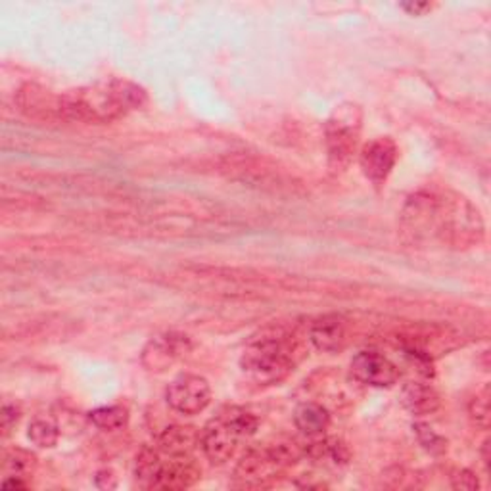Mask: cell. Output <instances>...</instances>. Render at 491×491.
Returning <instances> with one entry per match:
<instances>
[{
	"mask_svg": "<svg viewBox=\"0 0 491 491\" xmlns=\"http://www.w3.org/2000/svg\"><path fill=\"white\" fill-rule=\"evenodd\" d=\"M403 223L416 238L440 240L455 248L478 244L484 235L478 210H474L465 198L450 192L413 196L403 210Z\"/></svg>",
	"mask_w": 491,
	"mask_h": 491,
	"instance_id": "cell-1",
	"label": "cell"
},
{
	"mask_svg": "<svg viewBox=\"0 0 491 491\" xmlns=\"http://www.w3.org/2000/svg\"><path fill=\"white\" fill-rule=\"evenodd\" d=\"M148 94L127 79H110L60 94V113L66 121L112 123L147 104Z\"/></svg>",
	"mask_w": 491,
	"mask_h": 491,
	"instance_id": "cell-2",
	"label": "cell"
},
{
	"mask_svg": "<svg viewBox=\"0 0 491 491\" xmlns=\"http://www.w3.org/2000/svg\"><path fill=\"white\" fill-rule=\"evenodd\" d=\"M240 365L257 382H279L294 367L292 348L286 340L274 336L255 340L246 348Z\"/></svg>",
	"mask_w": 491,
	"mask_h": 491,
	"instance_id": "cell-3",
	"label": "cell"
},
{
	"mask_svg": "<svg viewBox=\"0 0 491 491\" xmlns=\"http://www.w3.org/2000/svg\"><path fill=\"white\" fill-rule=\"evenodd\" d=\"M361 121H363V113L357 104L352 103L340 104L330 113L325 125V137L332 167H344L352 160L361 135Z\"/></svg>",
	"mask_w": 491,
	"mask_h": 491,
	"instance_id": "cell-4",
	"label": "cell"
},
{
	"mask_svg": "<svg viewBox=\"0 0 491 491\" xmlns=\"http://www.w3.org/2000/svg\"><path fill=\"white\" fill-rule=\"evenodd\" d=\"M240 440L242 434L225 411L219 416L211 418L204 426V430L200 432L201 450H204V455L213 465L228 463V460L235 457Z\"/></svg>",
	"mask_w": 491,
	"mask_h": 491,
	"instance_id": "cell-5",
	"label": "cell"
},
{
	"mask_svg": "<svg viewBox=\"0 0 491 491\" xmlns=\"http://www.w3.org/2000/svg\"><path fill=\"white\" fill-rule=\"evenodd\" d=\"M165 399L167 406L175 413L192 416L210 406L211 388L204 377H198V374H181V377L169 384Z\"/></svg>",
	"mask_w": 491,
	"mask_h": 491,
	"instance_id": "cell-6",
	"label": "cell"
},
{
	"mask_svg": "<svg viewBox=\"0 0 491 491\" xmlns=\"http://www.w3.org/2000/svg\"><path fill=\"white\" fill-rule=\"evenodd\" d=\"M353 379L372 388H389L399 379V369L379 352H361L352 359Z\"/></svg>",
	"mask_w": 491,
	"mask_h": 491,
	"instance_id": "cell-7",
	"label": "cell"
},
{
	"mask_svg": "<svg viewBox=\"0 0 491 491\" xmlns=\"http://www.w3.org/2000/svg\"><path fill=\"white\" fill-rule=\"evenodd\" d=\"M361 169L374 184H382L397 162V147L392 138H374L361 150Z\"/></svg>",
	"mask_w": 491,
	"mask_h": 491,
	"instance_id": "cell-8",
	"label": "cell"
},
{
	"mask_svg": "<svg viewBox=\"0 0 491 491\" xmlns=\"http://www.w3.org/2000/svg\"><path fill=\"white\" fill-rule=\"evenodd\" d=\"M191 350V340L184 335L177 332H169L154 338L142 352V365L148 370L162 372L171 367L175 361H179L186 352Z\"/></svg>",
	"mask_w": 491,
	"mask_h": 491,
	"instance_id": "cell-9",
	"label": "cell"
},
{
	"mask_svg": "<svg viewBox=\"0 0 491 491\" xmlns=\"http://www.w3.org/2000/svg\"><path fill=\"white\" fill-rule=\"evenodd\" d=\"M281 467L274 463L267 447H252L238 460L235 476L244 482V486H262L265 480L272 478V470Z\"/></svg>",
	"mask_w": 491,
	"mask_h": 491,
	"instance_id": "cell-10",
	"label": "cell"
},
{
	"mask_svg": "<svg viewBox=\"0 0 491 491\" xmlns=\"http://www.w3.org/2000/svg\"><path fill=\"white\" fill-rule=\"evenodd\" d=\"M309 340L323 353H338L348 344V328L340 317L326 315L311 325Z\"/></svg>",
	"mask_w": 491,
	"mask_h": 491,
	"instance_id": "cell-11",
	"label": "cell"
},
{
	"mask_svg": "<svg viewBox=\"0 0 491 491\" xmlns=\"http://www.w3.org/2000/svg\"><path fill=\"white\" fill-rule=\"evenodd\" d=\"M201 470L192 460L191 455H177L164 463L154 489H186L200 480Z\"/></svg>",
	"mask_w": 491,
	"mask_h": 491,
	"instance_id": "cell-12",
	"label": "cell"
},
{
	"mask_svg": "<svg viewBox=\"0 0 491 491\" xmlns=\"http://www.w3.org/2000/svg\"><path fill=\"white\" fill-rule=\"evenodd\" d=\"M18 104L22 112H25L29 118H45L54 120L60 118V94H52L45 91L39 85H25L18 94Z\"/></svg>",
	"mask_w": 491,
	"mask_h": 491,
	"instance_id": "cell-13",
	"label": "cell"
},
{
	"mask_svg": "<svg viewBox=\"0 0 491 491\" xmlns=\"http://www.w3.org/2000/svg\"><path fill=\"white\" fill-rule=\"evenodd\" d=\"M399 401L401 406L406 407L411 415H430L440 409V394L436 392L434 388L428 384H421V382H409L401 388L399 394Z\"/></svg>",
	"mask_w": 491,
	"mask_h": 491,
	"instance_id": "cell-14",
	"label": "cell"
},
{
	"mask_svg": "<svg viewBox=\"0 0 491 491\" xmlns=\"http://www.w3.org/2000/svg\"><path fill=\"white\" fill-rule=\"evenodd\" d=\"M196 445H200V432L192 426H167L157 436V450L169 457L191 455Z\"/></svg>",
	"mask_w": 491,
	"mask_h": 491,
	"instance_id": "cell-15",
	"label": "cell"
},
{
	"mask_svg": "<svg viewBox=\"0 0 491 491\" xmlns=\"http://www.w3.org/2000/svg\"><path fill=\"white\" fill-rule=\"evenodd\" d=\"M296 428L306 436H321L330 426V413L319 403H301L294 413Z\"/></svg>",
	"mask_w": 491,
	"mask_h": 491,
	"instance_id": "cell-16",
	"label": "cell"
},
{
	"mask_svg": "<svg viewBox=\"0 0 491 491\" xmlns=\"http://www.w3.org/2000/svg\"><path fill=\"white\" fill-rule=\"evenodd\" d=\"M162 469H164L162 451L157 450V447L144 445L135 459V476L138 484L154 489L157 478H160Z\"/></svg>",
	"mask_w": 491,
	"mask_h": 491,
	"instance_id": "cell-17",
	"label": "cell"
},
{
	"mask_svg": "<svg viewBox=\"0 0 491 491\" xmlns=\"http://www.w3.org/2000/svg\"><path fill=\"white\" fill-rule=\"evenodd\" d=\"M306 455L315 460H330L332 465H345L350 460V450L342 440L328 438L306 447Z\"/></svg>",
	"mask_w": 491,
	"mask_h": 491,
	"instance_id": "cell-18",
	"label": "cell"
},
{
	"mask_svg": "<svg viewBox=\"0 0 491 491\" xmlns=\"http://www.w3.org/2000/svg\"><path fill=\"white\" fill-rule=\"evenodd\" d=\"M89 421L104 432L121 430L129 423V411L121 406H108V407H98L89 413Z\"/></svg>",
	"mask_w": 491,
	"mask_h": 491,
	"instance_id": "cell-19",
	"label": "cell"
},
{
	"mask_svg": "<svg viewBox=\"0 0 491 491\" xmlns=\"http://www.w3.org/2000/svg\"><path fill=\"white\" fill-rule=\"evenodd\" d=\"M37 467V457L25 450H10L4 455L3 470L6 476H25L31 474Z\"/></svg>",
	"mask_w": 491,
	"mask_h": 491,
	"instance_id": "cell-20",
	"label": "cell"
},
{
	"mask_svg": "<svg viewBox=\"0 0 491 491\" xmlns=\"http://www.w3.org/2000/svg\"><path fill=\"white\" fill-rule=\"evenodd\" d=\"M27 436L35 445L42 447V450H49V447H54L58 443L60 432H58V428L52 423L42 421V418H37V421H33L31 424H29Z\"/></svg>",
	"mask_w": 491,
	"mask_h": 491,
	"instance_id": "cell-21",
	"label": "cell"
},
{
	"mask_svg": "<svg viewBox=\"0 0 491 491\" xmlns=\"http://www.w3.org/2000/svg\"><path fill=\"white\" fill-rule=\"evenodd\" d=\"M413 430H415V434L418 438V443H421L428 453H432V455L445 453L447 440L442 438L440 434H436V432L432 430L428 424L416 423V424H413Z\"/></svg>",
	"mask_w": 491,
	"mask_h": 491,
	"instance_id": "cell-22",
	"label": "cell"
},
{
	"mask_svg": "<svg viewBox=\"0 0 491 491\" xmlns=\"http://www.w3.org/2000/svg\"><path fill=\"white\" fill-rule=\"evenodd\" d=\"M469 413H470V418L476 426L482 428V430H487V426H489V388L487 386L482 389V392H478L472 397L470 406H469Z\"/></svg>",
	"mask_w": 491,
	"mask_h": 491,
	"instance_id": "cell-23",
	"label": "cell"
},
{
	"mask_svg": "<svg viewBox=\"0 0 491 491\" xmlns=\"http://www.w3.org/2000/svg\"><path fill=\"white\" fill-rule=\"evenodd\" d=\"M225 413L228 415L230 421H233V424L237 426L242 438H250L255 434V430L259 426L255 415H252L250 411H246L242 407H228V409H225Z\"/></svg>",
	"mask_w": 491,
	"mask_h": 491,
	"instance_id": "cell-24",
	"label": "cell"
},
{
	"mask_svg": "<svg viewBox=\"0 0 491 491\" xmlns=\"http://www.w3.org/2000/svg\"><path fill=\"white\" fill-rule=\"evenodd\" d=\"M451 486L455 489H467V491H474L480 487V482H478V476H476L474 472L467 470V469H460V470H455L451 474Z\"/></svg>",
	"mask_w": 491,
	"mask_h": 491,
	"instance_id": "cell-25",
	"label": "cell"
},
{
	"mask_svg": "<svg viewBox=\"0 0 491 491\" xmlns=\"http://www.w3.org/2000/svg\"><path fill=\"white\" fill-rule=\"evenodd\" d=\"M22 411L20 407L13 406V403H4L3 406V415H0V426H3V436H10V432L16 428L20 423Z\"/></svg>",
	"mask_w": 491,
	"mask_h": 491,
	"instance_id": "cell-26",
	"label": "cell"
},
{
	"mask_svg": "<svg viewBox=\"0 0 491 491\" xmlns=\"http://www.w3.org/2000/svg\"><path fill=\"white\" fill-rule=\"evenodd\" d=\"M401 10H406L411 16H424L426 12L432 10L430 3H401Z\"/></svg>",
	"mask_w": 491,
	"mask_h": 491,
	"instance_id": "cell-27",
	"label": "cell"
},
{
	"mask_svg": "<svg viewBox=\"0 0 491 491\" xmlns=\"http://www.w3.org/2000/svg\"><path fill=\"white\" fill-rule=\"evenodd\" d=\"M94 480L100 489H113L115 486H118V480H115V476L110 470H100Z\"/></svg>",
	"mask_w": 491,
	"mask_h": 491,
	"instance_id": "cell-28",
	"label": "cell"
},
{
	"mask_svg": "<svg viewBox=\"0 0 491 491\" xmlns=\"http://www.w3.org/2000/svg\"><path fill=\"white\" fill-rule=\"evenodd\" d=\"M3 487H6V489H10V487L25 489L27 482L23 480V476H6V478L3 480Z\"/></svg>",
	"mask_w": 491,
	"mask_h": 491,
	"instance_id": "cell-29",
	"label": "cell"
},
{
	"mask_svg": "<svg viewBox=\"0 0 491 491\" xmlns=\"http://www.w3.org/2000/svg\"><path fill=\"white\" fill-rule=\"evenodd\" d=\"M482 459H484V465H486V470H489V440L484 442V450H482Z\"/></svg>",
	"mask_w": 491,
	"mask_h": 491,
	"instance_id": "cell-30",
	"label": "cell"
}]
</instances>
